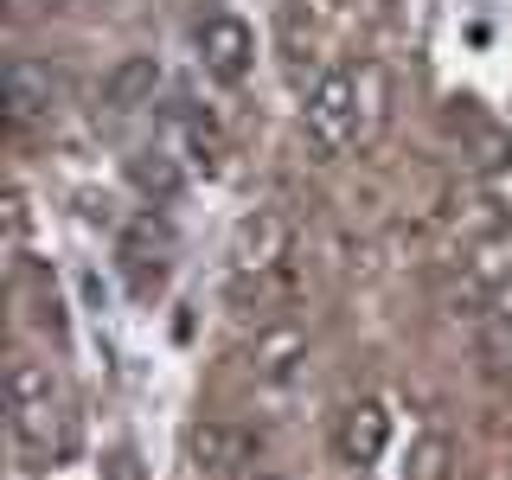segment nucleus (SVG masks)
Instances as JSON below:
<instances>
[{
    "label": "nucleus",
    "instance_id": "nucleus-1",
    "mask_svg": "<svg viewBox=\"0 0 512 480\" xmlns=\"http://www.w3.org/2000/svg\"><path fill=\"white\" fill-rule=\"evenodd\" d=\"M7 423H13V442H20L26 468H58L77 448L71 397L52 378V365L26 359V352H13V365H7Z\"/></svg>",
    "mask_w": 512,
    "mask_h": 480
},
{
    "label": "nucleus",
    "instance_id": "nucleus-2",
    "mask_svg": "<svg viewBox=\"0 0 512 480\" xmlns=\"http://www.w3.org/2000/svg\"><path fill=\"white\" fill-rule=\"evenodd\" d=\"M301 128H308V141H314L320 160L359 148L365 128H359V90H352V71H327L308 90V103H301Z\"/></svg>",
    "mask_w": 512,
    "mask_h": 480
},
{
    "label": "nucleus",
    "instance_id": "nucleus-3",
    "mask_svg": "<svg viewBox=\"0 0 512 480\" xmlns=\"http://www.w3.org/2000/svg\"><path fill=\"white\" fill-rule=\"evenodd\" d=\"M288 256H295V224L263 205V212H250V218L231 231V282H237V288H250V282L263 288V282L288 263Z\"/></svg>",
    "mask_w": 512,
    "mask_h": 480
},
{
    "label": "nucleus",
    "instance_id": "nucleus-4",
    "mask_svg": "<svg viewBox=\"0 0 512 480\" xmlns=\"http://www.w3.org/2000/svg\"><path fill=\"white\" fill-rule=\"evenodd\" d=\"M7 116L13 128H32V122H45V116H58V103H64V71L58 64H45V58H7Z\"/></svg>",
    "mask_w": 512,
    "mask_h": 480
},
{
    "label": "nucleus",
    "instance_id": "nucleus-5",
    "mask_svg": "<svg viewBox=\"0 0 512 480\" xmlns=\"http://www.w3.org/2000/svg\"><path fill=\"white\" fill-rule=\"evenodd\" d=\"M199 64L218 84H244L250 64H256V32L237 13H205L199 20Z\"/></svg>",
    "mask_w": 512,
    "mask_h": 480
},
{
    "label": "nucleus",
    "instance_id": "nucleus-6",
    "mask_svg": "<svg viewBox=\"0 0 512 480\" xmlns=\"http://www.w3.org/2000/svg\"><path fill=\"white\" fill-rule=\"evenodd\" d=\"M384 442H391V416H384V404H372V397L346 404L340 423H333V455H340L346 468H372L384 455Z\"/></svg>",
    "mask_w": 512,
    "mask_h": 480
},
{
    "label": "nucleus",
    "instance_id": "nucleus-7",
    "mask_svg": "<svg viewBox=\"0 0 512 480\" xmlns=\"http://www.w3.org/2000/svg\"><path fill=\"white\" fill-rule=\"evenodd\" d=\"M250 455H256V442H250V429H237V423H199L192 429V468L212 474V480L244 474Z\"/></svg>",
    "mask_w": 512,
    "mask_h": 480
},
{
    "label": "nucleus",
    "instance_id": "nucleus-8",
    "mask_svg": "<svg viewBox=\"0 0 512 480\" xmlns=\"http://www.w3.org/2000/svg\"><path fill=\"white\" fill-rule=\"evenodd\" d=\"M154 90H160V64H154L148 52L122 58L116 71L103 77V103L116 109V116H135V109H148V103H154Z\"/></svg>",
    "mask_w": 512,
    "mask_h": 480
},
{
    "label": "nucleus",
    "instance_id": "nucleus-9",
    "mask_svg": "<svg viewBox=\"0 0 512 480\" xmlns=\"http://www.w3.org/2000/svg\"><path fill=\"white\" fill-rule=\"evenodd\" d=\"M301 359H308V327H295V320H282V327H263V333H256V346H250L256 378H288Z\"/></svg>",
    "mask_w": 512,
    "mask_h": 480
},
{
    "label": "nucleus",
    "instance_id": "nucleus-10",
    "mask_svg": "<svg viewBox=\"0 0 512 480\" xmlns=\"http://www.w3.org/2000/svg\"><path fill=\"white\" fill-rule=\"evenodd\" d=\"M455 461H461L455 436L448 429H423L404 455V480H455Z\"/></svg>",
    "mask_w": 512,
    "mask_h": 480
},
{
    "label": "nucleus",
    "instance_id": "nucleus-11",
    "mask_svg": "<svg viewBox=\"0 0 512 480\" xmlns=\"http://www.w3.org/2000/svg\"><path fill=\"white\" fill-rule=\"evenodd\" d=\"M128 180H135L148 199H173L186 180H180V167H173V154H160V148H148V154H135L128 160Z\"/></svg>",
    "mask_w": 512,
    "mask_h": 480
},
{
    "label": "nucleus",
    "instance_id": "nucleus-12",
    "mask_svg": "<svg viewBox=\"0 0 512 480\" xmlns=\"http://www.w3.org/2000/svg\"><path fill=\"white\" fill-rule=\"evenodd\" d=\"M352 90H359V128H365V141H372L378 128H384V116H391V103H384L391 84H384L378 64H359V71H352Z\"/></svg>",
    "mask_w": 512,
    "mask_h": 480
},
{
    "label": "nucleus",
    "instance_id": "nucleus-13",
    "mask_svg": "<svg viewBox=\"0 0 512 480\" xmlns=\"http://www.w3.org/2000/svg\"><path fill=\"white\" fill-rule=\"evenodd\" d=\"M480 359H487V372L512 384V320H487V333H480Z\"/></svg>",
    "mask_w": 512,
    "mask_h": 480
},
{
    "label": "nucleus",
    "instance_id": "nucleus-14",
    "mask_svg": "<svg viewBox=\"0 0 512 480\" xmlns=\"http://www.w3.org/2000/svg\"><path fill=\"white\" fill-rule=\"evenodd\" d=\"M250 480H282V474H250Z\"/></svg>",
    "mask_w": 512,
    "mask_h": 480
}]
</instances>
